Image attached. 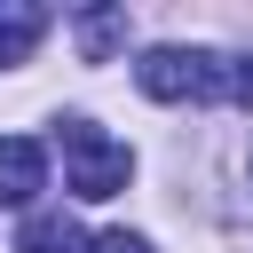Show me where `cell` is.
<instances>
[{
  "label": "cell",
  "instance_id": "cell-1",
  "mask_svg": "<svg viewBox=\"0 0 253 253\" xmlns=\"http://www.w3.org/2000/svg\"><path fill=\"white\" fill-rule=\"evenodd\" d=\"M134 87L150 103H229V55L206 47H150L134 63Z\"/></svg>",
  "mask_w": 253,
  "mask_h": 253
},
{
  "label": "cell",
  "instance_id": "cell-2",
  "mask_svg": "<svg viewBox=\"0 0 253 253\" xmlns=\"http://www.w3.org/2000/svg\"><path fill=\"white\" fill-rule=\"evenodd\" d=\"M55 142H63V182H71V198H119V190H126L134 158H126V142H111L95 119H63Z\"/></svg>",
  "mask_w": 253,
  "mask_h": 253
},
{
  "label": "cell",
  "instance_id": "cell-3",
  "mask_svg": "<svg viewBox=\"0 0 253 253\" xmlns=\"http://www.w3.org/2000/svg\"><path fill=\"white\" fill-rule=\"evenodd\" d=\"M47 190V150L32 134H0V206H32Z\"/></svg>",
  "mask_w": 253,
  "mask_h": 253
},
{
  "label": "cell",
  "instance_id": "cell-4",
  "mask_svg": "<svg viewBox=\"0 0 253 253\" xmlns=\"http://www.w3.org/2000/svg\"><path fill=\"white\" fill-rule=\"evenodd\" d=\"M16 253H87V229H79L63 206H40V213H24Z\"/></svg>",
  "mask_w": 253,
  "mask_h": 253
},
{
  "label": "cell",
  "instance_id": "cell-5",
  "mask_svg": "<svg viewBox=\"0 0 253 253\" xmlns=\"http://www.w3.org/2000/svg\"><path fill=\"white\" fill-rule=\"evenodd\" d=\"M47 24H55V16H47V8H32V0L0 8V71H16V63H24V55L47 40Z\"/></svg>",
  "mask_w": 253,
  "mask_h": 253
},
{
  "label": "cell",
  "instance_id": "cell-6",
  "mask_svg": "<svg viewBox=\"0 0 253 253\" xmlns=\"http://www.w3.org/2000/svg\"><path fill=\"white\" fill-rule=\"evenodd\" d=\"M119 40H126V8H87V16H79V47H87V63H103Z\"/></svg>",
  "mask_w": 253,
  "mask_h": 253
},
{
  "label": "cell",
  "instance_id": "cell-7",
  "mask_svg": "<svg viewBox=\"0 0 253 253\" xmlns=\"http://www.w3.org/2000/svg\"><path fill=\"white\" fill-rule=\"evenodd\" d=\"M87 253H150V237H134V229H111V237H95Z\"/></svg>",
  "mask_w": 253,
  "mask_h": 253
},
{
  "label": "cell",
  "instance_id": "cell-8",
  "mask_svg": "<svg viewBox=\"0 0 253 253\" xmlns=\"http://www.w3.org/2000/svg\"><path fill=\"white\" fill-rule=\"evenodd\" d=\"M229 103H245V111H253V55H245V63H229Z\"/></svg>",
  "mask_w": 253,
  "mask_h": 253
}]
</instances>
